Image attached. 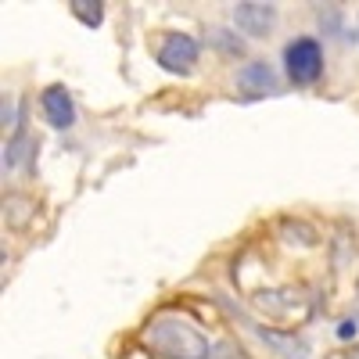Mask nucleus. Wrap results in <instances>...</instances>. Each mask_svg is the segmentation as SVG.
<instances>
[{
    "instance_id": "f257e3e1",
    "label": "nucleus",
    "mask_w": 359,
    "mask_h": 359,
    "mask_svg": "<svg viewBox=\"0 0 359 359\" xmlns=\"http://www.w3.org/2000/svg\"><path fill=\"white\" fill-rule=\"evenodd\" d=\"M144 345L162 359H208L212 352L208 334L180 313H155L144 323Z\"/></svg>"
},
{
    "instance_id": "f03ea898",
    "label": "nucleus",
    "mask_w": 359,
    "mask_h": 359,
    "mask_svg": "<svg viewBox=\"0 0 359 359\" xmlns=\"http://www.w3.org/2000/svg\"><path fill=\"white\" fill-rule=\"evenodd\" d=\"M255 313H262L273 323H291L309 316V291L306 287H266L252 298Z\"/></svg>"
},
{
    "instance_id": "7ed1b4c3",
    "label": "nucleus",
    "mask_w": 359,
    "mask_h": 359,
    "mask_svg": "<svg viewBox=\"0 0 359 359\" xmlns=\"http://www.w3.org/2000/svg\"><path fill=\"white\" fill-rule=\"evenodd\" d=\"M284 72L294 86H313L323 76V47L316 36H298L284 47Z\"/></svg>"
},
{
    "instance_id": "20e7f679",
    "label": "nucleus",
    "mask_w": 359,
    "mask_h": 359,
    "mask_svg": "<svg viewBox=\"0 0 359 359\" xmlns=\"http://www.w3.org/2000/svg\"><path fill=\"white\" fill-rule=\"evenodd\" d=\"M201 54V43L187 33H165L158 43V65L172 76H187Z\"/></svg>"
},
{
    "instance_id": "39448f33",
    "label": "nucleus",
    "mask_w": 359,
    "mask_h": 359,
    "mask_svg": "<svg viewBox=\"0 0 359 359\" xmlns=\"http://www.w3.org/2000/svg\"><path fill=\"white\" fill-rule=\"evenodd\" d=\"M230 18L245 36H255V40H266L277 29V8L269 4V0H245V4H233Z\"/></svg>"
},
{
    "instance_id": "423d86ee",
    "label": "nucleus",
    "mask_w": 359,
    "mask_h": 359,
    "mask_svg": "<svg viewBox=\"0 0 359 359\" xmlns=\"http://www.w3.org/2000/svg\"><path fill=\"white\" fill-rule=\"evenodd\" d=\"M40 108H43L47 123L54 130H69L76 123V101H72V94L62 83H54V86L43 90V94H40Z\"/></svg>"
},
{
    "instance_id": "0eeeda50",
    "label": "nucleus",
    "mask_w": 359,
    "mask_h": 359,
    "mask_svg": "<svg viewBox=\"0 0 359 359\" xmlns=\"http://www.w3.org/2000/svg\"><path fill=\"white\" fill-rule=\"evenodd\" d=\"M237 90H241V97H248V101L269 97V94H277V76L266 62H248L237 72Z\"/></svg>"
},
{
    "instance_id": "6e6552de",
    "label": "nucleus",
    "mask_w": 359,
    "mask_h": 359,
    "mask_svg": "<svg viewBox=\"0 0 359 359\" xmlns=\"http://www.w3.org/2000/svg\"><path fill=\"white\" fill-rule=\"evenodd\" d=\"M255 334L273 348L280 359H306L309 355V348L298 341V338H291V334H284V331H273V327H255Z\"/></svg>"
},
{
    "instance_id": "1a4fd4ad",
    "label": "nucleus",
    "mask_w": 359,
    "mask_h": 359,
    "mask_svg": "<svg viewBox=\"0 0 359 359\" xmlns=\"http://www.w3.org/2000/svg\"><path fill=\"white\" fill-rule=\"evenodd\" d=\"M25 155H29V137H25V133L8 137V144H4V169H8V172H11V169H18Z\"/></svg>"
},
{
    "instance_id": "9d476101",
    "label": "nucleus",
    "mask_w": 359,
    "mask_h": 359,
    "mask_svg": "<svg viewBox=\"0 0 359 359\" xmlns=\"http://www.w3.org/2000/svg\"><path fill=\"white\" fill-rule=\"evenodd\" d=\"M72 15L83 25H101L104 22V4H97V0H72Z\"/></svg>"
},
{
    "instance_id": "9b49d317",
    "label": "nucleus",
    "mask_w": 359,
    "mask_h": 359,
    "mask_svg": "<svg viewBox=\"0 0 359 359\" xmlns=\"http://www.w3.org/2000/svg\"><path fill=\"white\" fill-rule=\"evenodd\" d=\"M208 359H248V355L237 341H216L212 352H208Z\"/></svg>"
},
{
    "instance_id": "f8f14e48",
    "label": "nucleus",
    "mask_w": 359,
    "mask_h": 359,
    "mask_svg": "<svg viewBox=\"0 0 359 359\" xmlns=\"http://www.w3.org/2000/svg\"><path fill=\"white\" fill-rule=\"evenodd\" d=\"M352 334H355V323H352V320H348V323H341V327H338V338H341V341H348V338H352Z\"/></svg>"
}]
</instances>
